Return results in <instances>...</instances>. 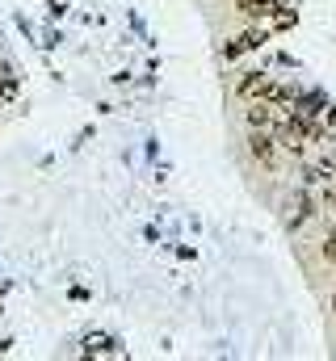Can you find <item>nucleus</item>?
Returning a JSON list of instances; mask_svg holds the SVG:
<instances>
[{"instance_id": "obj_1", "label": "nucleus", "mask_w": 336, "mask_h": 361, "mask_svg": "<svg viewBox=\"0 0 336 361\" xmlns=\"http://www.w3.org/2000/svg\"><path fill=\"white\" fill-rule=\"evenodd\" d=\"M248 152L256 156L260 169H277V135H273V130H252Z\"/></svg>"}, {"instance_id": "obj_2", "label": "nucleus", "mask_w": 336, "mask_h": 361, "mask_svg": "<svg viewBox=\"0 0 336 361\" xmlns=\"http://www.w3.org/2000/svg\"><path fill=\"white\" fill-rule=\"evenodd\" d=\"M307 219H316V197H311V189H299L290 197V227H303Z\"/></svg>"}, {"instance_id": "obj_3", "label": "nucleus", "mask_w": 336, "mask_h": 361, "mask_svg": "<svg viewBox=\"0 0 336 361\" xmlns=\"http://www.w3.org/2000/svg\"><path fill=\"white\" fill-rule=\"evenodd\" d=\"M273 89H277V85H273L265 72H248V76L240 80V97H248V101H256V97H265V101H269Z\"/></svg>"}, {"instance_id": "obj_4", "label": "nucleus", "mask_w": 336, "mask_h": 361, "mask_svg": "<svg viewBox=\"0 0 336 361\" xmlns=\"http://www.w3.org/2000/svg\"><path fill=\"white\" fill-rule=\"evenodd\" d=\"M269 38V30L265 25H252V30H244L240 38H232V47H227V55H240V51H256L260 42Z\"/></svg>"}, {"instance_id": "obj_5", "label": "nucleus", "mask_w": 336, "mask_h": 361, "mask_svg": "<svg viewBox=\"0 0 336 361\" xmlns=\"http://www.w3.org/2000/svg\"><path fill=\"white\" fill-rule=\"evenodd\" d=\"M80 353H84V357H118L122 349H118V345H114L109 336H101V332H92V336L84 341V349H80Z\"/></svg>"}, {"instance_id": "obj_6", "label": "nucleus", "mask_w": 336, "mask_h": 361, "mask_svg": "<svg viewBox=\"0 0 336 361\" xmlns=\"http://www.w3.org/2000/svg\"><path fill=\"white\" fill-rule=\"evenodd\" d=\"M236 4L248 21H269V13L277 8V0H236Z\"/></svg>"}, {"instance_id": "obj_7", "label": "nucleus", "mask_w": 336, "mask_h": 361, "mask_svg": "<svg viewBox=\"0 0 336 361\" xmlns=\"http://www.w3.org/2000/svg\"><path fill=\"white\" fill-rule=\"evenodd\" d=\"M324 261H328V265H336V227L328 231V240H324Z\"/></svg>"}, {"instance_id": "obj_8", "label": "nucleus", "mask_w": 336, "mask_h": 361, "mask_svg": "<svg viewBox=\"0 0 336 361\" xmlns=\"http://www.w3.org/2000/svg\"><path fill=\"white\" fill-rule=\"evenodd\" d=\"M332 307H336V302H332Z\"/></svg>"}]
</instances>
